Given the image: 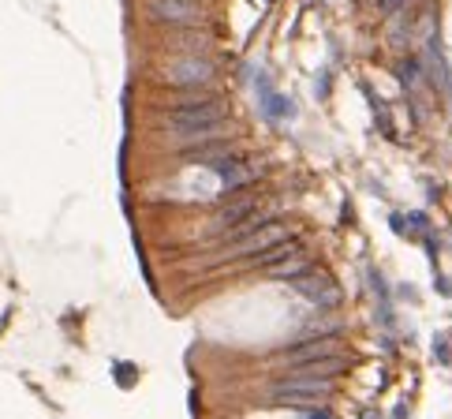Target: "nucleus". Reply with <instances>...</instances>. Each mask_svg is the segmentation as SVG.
Returning a JSON list of instances; mask_svg holds the SVG:
<instances>
[{"mask_svg":"<svg viewBox=\"0 0 452 419\" xmlns=\"http://www.w3.org/2000/svg\"><path fill=\"white\" fill-rule=\"evenodd\" d=\"M214 124H228V98L217 94V90L187 94L165 109L168 131H195V127H214Z\"/></svg>","mask_w":452,"mask_h":419,"instance_id":"obj_1","label":"nucleus"},{"mask_svg":"<svg viewBox=\"0 0 452 419\" xmlns=\"http://www.w3.org/2000/svg\"><path fill=\"white\" fill-rule=\"evenodd\" d=\"M161 79L165 86L183 90V94H202V90H214L221 79V64L206 52H176L161 64Z\"/></svg>","mask_w":452,"mask_h":419,"instance_id":"obj_2","label":"nucleus"},{"mask_svg":"<svg viewBox=\"0 0 452 419\" xmlns=\"http://www.w3.org/2000/svg\"><path fill=\"white\" fill-rule=\"evenodd\" d=\"M337 382H325V378H303V374H277L270 382L265 401L273 408H322V404L333 401Z\"/></svg>","mask_w":452,"mask_h":419,"instance_id":"obj_3","label":"nucleus"},{"mask_svg":"<svg viewBox=\"0 0 452 419\" xmlns=\"http://www.w3.org/2000/svg\"><path fill=\"white\" fill-rule=\"evenodd\" d=\"M153 23L172 26V30H198L206 23V8L198 0H146Z\"/></svg>","mask_w":452,"mask_h":419,"instance_id":"obj_4","label":"nucleus"},{"mask_svg":"<svg viewBox=\"0 0 452 419\" xmlns=\"http://www.w3.org/2000/svg\"><path fill=\"white\" fill-rule=\"evenodd\" d=\"M288 288L296 296H303L311 307H318V314L322 311H333V307H340V285L329 277L325 270H311V273H303V277H296V281H288Z\"/></svg>","mask_w":452,"mask_h":419,"instance_id":"obj_5","label":"nucleus"},{"mask_svg":"<svg viewBox=\"0 0 452 419\" xmlns=\"http://www.w3.org/2000/svg\"><path fill=\"white\" fill-rule=\"evenodd\" d=\"M209 173H214L221 183H224V195H236V191H243V188H250L262 173H258V161L255 157H247V154H224V157H217V161H209L206 165Z\"/></svg>","mask_w":452,"mask_h":419,"instance_id":"obj_6","label":"nucleus"},{"mask_svg":"<svg viewBox=\"0 0 452 419\" xmlns=\"http://www.w3.org/2000/svg\"><path fill=\"white\" fill-rule=\"evenodd\" d=\"M258 199H250V195H243V199H236V202H217L214 210V225H209V236H217V240H224L228 232H236L239 225H247L250 217H258Z\"/></svg>","mask_w":452,"mask_h":419,"instance_id":"obj_7","label":"nucleus"},{"mask_svg":"<svg viewBox=\"0 0 452 419\" xmlns=\"http://www.w3.org/2000/svg\"><path fill=\"white\" fill-rule=\"evenodd\" d=\"M400 83H404V90H415V86L422 83V64H419L415 57H407V60L400 64Z\"/></svg>","mask_w":452,"mask_h":419,"instance_id":"obj_8","label":"nucleus"},{"mask_svg":"<svg viewBox=\"0 0 452 419\" xmlns=\"http://www.w3.org/2000/svg\"><path fill=\"white\" fill-rule=\"evenodd\" d=\"M176 45H187V49L198 52V49H206V45H209V38H206V34H198V30H180V34H176Z\"/></svg>","mask_w":452,"mask_h":419,"instance_id":"obj_9","label":"nucleus"},{"mask_svg":"<svg viewBox=\"0 0 452 419\" xmlns=\"http://www.w3.org/2000/svg\"><path fill=\"white\" fill-rule=\"evenodd\" d=\"M112 371H116V382L120 386H135V367H131V363H112Z\"/></svg>","mask_w":452,"mask_h":419,"instance_id":"obj_10","label":"nucleus"},{"mask_svg":"<svg viewBox=\"0 0 452 419\" xmlns=\"http://www.w3.org/2000/svg\"><path fill=\"white\" fill-rule=\"evenodd\" d=\"M303 419H337V415L322 404V408H303Z\"/></svg>","mask_w":452,"mask_h":419,"instance_id":"obj_11","label":"nucleus"},{"mask_svg":"<svg viewBox=\"0 0 452 419\" xmlns=\"http://www.w3.org/2000/svg\"><path fill=\"white\" fill-rule=\"evenodd\" d=\"M434 356L441 360V363H448V345H445V337H437V340H434Z\"/></svg>","mask_w":452,"mask_h":419,"instance_id":"obj_12","label":"nucleus"}]
</instances>
